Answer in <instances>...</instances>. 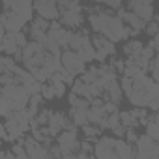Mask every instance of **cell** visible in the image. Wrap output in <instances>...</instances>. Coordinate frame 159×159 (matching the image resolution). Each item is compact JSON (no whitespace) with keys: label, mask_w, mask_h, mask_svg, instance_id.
<instances>
[{"label":"cell","mask_w":159,"mask_h":159,"mask_svg":"<svg viewBox=\"0 0 159 159\" xmlns=\"http://www.w3.org/2000/svg\"><path fill=\"white\" fill-rule=\"evenodd\" d=\"M88 25H90L92 32L103 34L109 39H112L114 43L127 39V25L122 17L116 15V10H112V8H109L107 11H101V13H88Z\"/></svg>","instance_id":"1"},{"label":"cell","mask_w":159,"mask_h":159,"mask_svg":"<svg viewBox=\"0 0 159 159\" xmlns=\"http://www.w3.org/2000/svg\"><path fill=\"white\" fill-rule=\"evenodd\" d=\"M67 49H73L79 56H81L86 64H92L96 60V47L92 43V38L88 36L86 30H79V32H73L71 34V39H69V47Z\"/></svg>","instance_id":"2"},{"label":"cell","mask_w":159,"mask_h":159,"mask_svg":"<svg viewBox=\"0 0 159 159\" xmlns=\"http://www.w3.org/2000/svg\"><path fill=\"white\" fill-rule=\"evenodd\" d=\"M30 96L32 94L28 92L26 84L19 83V84H6V86H2V96L0 98H4V99L10 101L11 111H23V109L28 107Z\"/></svg>","instance_id":"3"},{"label":"cell","mask_w":159,"mask_h":159,"mask_svg":"<svg viewBox=\"0 0 159 159\" xmlns=\"http://www.w3.org/2000/svg\"><path fill=\"white\" fill-rule=\"evenodd\" d=\"M45 56H47V47L45 43H39V41H34L30 39L28 45L23 49V60L21 64L28 69H34V67H41L43 62H45Z\"/></svg>","instance_id":"4"},{"label":"cell","mask_w":159,"mask_h":159,"mask_svg":"<svg viewBox=\"0 0 159 159\" xmlns=\"http://www.w3.org/2000/svg\"><path fill=\"white\" fill-rule=\"evenodd\" d=\"M92 43H94V47H96V60L107 62L109 58H114V56H116V43H114L112 39H109L107 36L94 32Z\"/></svg>","instance_id":"5"},{"label":"cell","mask_w":159,"mask_h":159,"mask_svg":"<svg viewBox=\"0 0 159 159\" xmlns=\"http://www.w3.org/2000/svg\"><path fill=\"white\" fill-rule=\"evenodd\" d=\"M56 144L62 148L64 157H77V152L81 150V140L77 139L75 131H62L60 135H56Z\"/></svg>","instance_id":"6"},{"label":"cell","mask_w":159,"mask_h":159,"mask_svg":"<svg viewBox=\"0 0 159 159\" xmlns=\"http://www.w3.org/2000/svg\"><path fill=\"white\" fill-rule=\"evenodd\" d=\"M94 155L99 159H116V137L112 135H101L94 144Z\"/></svg>","instance_id":"7"},{"label":"cell","mask_w":159,"mask_h":159,"mask_svg":"<svg viewBox=\"0 0 159 159\" xmlns=\"http://www.w3.org/2000/svg\"><path fill=\"white\" fill-rule=\"evenodd\" d=\"M62 66L64 69H67L73 77H81L86 71V62L79 56L73 49H66L62 52Z\"/></svg>","instance_id":"8"},{"label":"cell","mask_w":159,"mask_h":159,"mask_svg":"<svg viewBox=\"0 0 159 159\" xmlns=\"http://www.w3.org/2000/svg\"><path fill=\"white\" fill-rule=\"evenodd\" d=\"M4 2V10H11L17 15H21L26 23H30L34 19V0H2Z\"/></svg>","instance_id":"9"},{"label":"cell","mask_w":159,"mask_h":159,"mask_svg":"<svg viewBox=\"0 0 159 159\" xmlns=\"http://www.w3.org/2000/svg\"><path fill=\"white\" fill-rule=\"evenodd\" d=\"M135 148H137V157H139V159L157 157V152H159V146H157L155 139H152L148 133L139 135V139H137V142H135Z\"/></svg>","instance_id":"10"},{"label":"cell","mask_w":159,"mask_h":159,"mask_svg":"<svg viewBox=\"0 0 159 159\" xmlns=\"http://www.w3.org/2000/svg\"><path fill=\"white\" fill-rule=\"evenodd\" d=\"M34 10H36V15H41L49 21L60 19L58 0H34Z\"/></svg>","instance_id":"11"},{"label":"cell","mask_w":159,"mask_h":159,"mask_svg":"<svg viewBox=\"0 0 159 159\" xmlns=\"http://www.w3.org/2000/svg\"><path fill=\"white\" fill-rule=\"evenodd\" d=\"M83 10H62L60 11V23L69 28V30H77V28H81L84 25V15H83Z\"/></svg>","instance_id":"12"},{"label":"cell","mask_w":159,"mask_h":159,"mask_svg":"<svg viewBox=\"0 0 159 159\" xmlns=\"http://www.w3.org/2000/svg\"><path fill=\"white\" fill-rule=\"evenodd\" d=\"M2 28H6L8 32H21L26 28V21L17 15L11 10H4L2 11Z\"/></svg>","instance_id":"13"},{"label":"cell","mask_w":159,"mask_h":159,"mask_svg":"<svg viewBox=\"0 0 159 159\" xmlns=\"http://www.w3.org/2000/svg\"><path fill=\"white\" fill-rule=\"evenodd\" d=\"M127 10H131L133 13H137V15H139L140 19H144L146 23L155 17L153 4H146V2H142V0H127Z\"/></svg>","instance_id":"14"},{"label":"cell","mask_w":159,"mask_h":159,"mask_svg":"<svg viewBox=\"0 0 159 159\" xmlns=\"http://www.w3.org/2000/svg\"><path fill=\"white\" fill-rule=\"evenodd\" d=\"M67 122H69V114H67V112L52 111V116H51V120H49L47 127H49L51 135L56 139V135H60V133L66 129V124H67Z\"/></svg>","instance_id":"15"},{"label":"cell","mask_w":159,"mask_h":159,"mask_svg":"<svg viewBox=\"0 0 159 159\" xmlns=\"http://www.w3.org/2000/svg\"><path fill=\"white\" fill-rule=\"evenodd\" d=\"M49 39H52V41H56L62 49H67L69 47V39H71V30L69 28H66V26H60V28H51L49 32Z\"/></svg>","instance_id":"16"},{"label":"cell","mask_w":159,"mask_h":159,"mask_svg":"<svg viewBox=\"0 0 159 159\" xmlns=\"http://www.w3.org/2000/svg\"><path fill=\"white\" fill-rule=\"evenodd\" d=\"M142 49H144V43H142L140 39L129 38V39L124 43L122 52L125 54V58H127V60H137V58H139V54L142 52Z\"/></svg>","instance_id":"17"},{"label":"cell","mask_w":159,"mask_h":159,"mask_svg":"<svg viewBox=\"0 0 159 159\" xmlns=\"http://www.w3.org/2000/svg\"><path fill=\"white\" fill-rule=\"evenodd\" d=\"M116 153L120 159H131V157H137V148H133L131 142H127L125 139L116 137Z\"/></svg>","instance_id":"18"},{"label":"cell","mask_w":159,"mask_h":159,"mask_svg":"<svg viewBox=\"0 0 159 159\" xmlns=\"http://www.w3.org/2000/svg\"><path fill=\"white\" fill-rule=\"evenodd\" d=\"M107 99H111V101H114L118 107H120V103H122V98L125 96L124 94V90H122V84H120V79H116V81H112L111 84H109V88H107V92L103 94Z\"/></svg>","instance_id":"19"},{"label":"cell","mask_w":159,"mask_h":159,"mask_svg":"<svg viewBox=\"0 0 159 159\" xmlns=\"http://www.w3.org/2000/svg\"><path fill=\"white\" fill-rule=\"evenodd\" d=\"M155 49L153 47H150V45H144V49H142V52L139 54V58L135 60L144 71H150V66H152V60H153V56H155Z\"/></svg>","instance_id":"20"},{"label":"cell","mask_w":159,"mask_h":159,"mask_svg":"<svg viewBox=\"0 0 159 159\" xmlns=\"http://www.w3.org/2000/svg\"><path fill=\"white\" fill-rule=\"evenodd\" d=\"M67 114H69V118H71L79 127H83L84 124H88V109H83V107H71Z\"/></svg>","instance_id":"21"},{"label":"cell","mask_w":159,"mask_h":159,"mask_svg":"<svg viewBox=\"0 0 159 159\" xmlns=\"http://www.w3.org/2000/svg\"><path fill=\"white\" fill-rule=\"evenodd\" d=\"M107 116H109V112L105 111V107H88V122L99 125V122Z\"/></svg>","instance_id":"22"},{"label":"cell","mask_w":159,"mask_h":159,"mask_svg":"<svg viewBox=\"0 0 159 159\" xmlns=\"http://www.w3.org/2000/svg\"><path fill=\"white\" fill-rule=\"evenodd\" d=\"M83 133H84L86 139H90L92 142H96V140L101 137L103 129H101L98 124H92V122H90V124H84V125H83Z\"/></svg>","instance_id":"23"},{"label":"cell","mask_w":159,"mask_h":159,"mask_svg":"<svg viewBox=\"0 0 159 159\" xmlns=\"http://www.w3.org/2000/svg\"><path fill=\"white\" fill-rule=\"evenodd\" d=\"M67 101H69L71 107H83V109H88V107H90V99H88V98L79 96V94H73V92L69 94Z\"/></svg>","instance_id":"24"},{"label":"cell","mask_w":159,"mask_h":159,"mask_svg":"<svg viewBox=\"0 0 159 159\" xmlns=\"http://www.w3.org/2000/svg\"><path fill=\"white\" fill-rule=\"evenodd\" d=\"M120 122H122L124 125H127V127H139V125H140V122L133 116L131 111H122V112H120Z\"/></svg>","instance_id":"25"},{"label":"cell","mask_w":159,"mask_h":159,"mask_svg":"<svg viewBox=\"0 0 159 159\" xmlns=\"http://www.w3.org/2000/svg\"><path fill=\"white\" fill-rule=\"evenodd\" d=\"M99 66H90V67H86V71L81 75L83 77V81H86V83H96L98 79H99Z\"/></svg>","instance_id":"26"},{"label":"cell","mask_w":159,"mask_h":159,"mask_svg":"<svg viewBox=\"0 0 159 159\" xmlns=\"http://www.w3.org/2000/svg\"><path fill=\"white\" fill-rule=\"evenodd\" d=\"M11 150H13V153H15L17 159H28V157H30L28 152H26V148H25V139L17 140V144L13 142V144H11Z\"/></svg>","instance_id":"27"},{"label":"cell","mask_w":159,"mask_h":159,"mask_svg":"<svg viewBox=\"0 0 159 159\" xmlns=\"http://www.w3.org/2000/svg\"><path fill=\"white\" fill-rule=\"evenodd\" d=\"M150 73H152V79H153V81L159 83V52H155V56H153V60H152Z\"/></svg>","instance_id":"28"},{"label":"cell","mask_w":159,"mask_h":159,"mask_svg":"<svg viewBox=\"0 0 159 159\" xmlns=\"http://www.w3.org/2000/svg\"><path fill=\"white\" fill-rule=\"evenodd\" d=\"M144 127H146V133H148L152 139H157V137H159V124H157V122L150 120V122H148Z\"/></svg>","instance_id":"29"},{"label":"cell","mask_w":159,"mask_h":159,"mask_svg":"<svg viewBox=\"0 0 159 159\" xmlns=\"http://www.w3.org/2000/svg\"><path fill=\"white\" fill-rule=\"evenodd\" d=\"M0 84L2 86H6V84H19V79L13 73H2V77H0Z\"/></svg>","instance_id":"30"},{"label":"cell","mask_w":159,"mask_h":159,"mask_svg":"<svg viewBox=\"0 0 159 159\" xmlns=\"http://www.w3.org/2000/svg\"><path fill=\"white\" fill-rule=\"evenodd\" d=\"M144 32L148 34V36H155L157 32H159V23L155 21V19H152V21H148V25H146V28H144Z\"/></svg>","instance_id":"31"},{"label":"cell","mask_w":159,"mask_h":159,"mask_svg":"<svg viewBox=\"0 0 159 159\" xmlns=\"http://www.w3.org/2000/svg\"><path fill=\"white\" fill-rule=\"evenodd\" d=\"M120 111L118 112H111L109 114V129H114L116 125H120Z\"/></svg>","instance_id":"32"},{"label":"cell","mask_w":159,"mask_h":159,"mask_svg":"<svg viewBox=\"0 0 159 159\" xmlns=\"http://www.w3.org/2000/svg\"><path fill=\"white\" fill-rule=\"evenodd\" d=\"M137 139H139L137 129H135V127H127V131H125V140H127V142H131V144H135V142H137Z\"/></svg>","instance_id":"33"},{"label":"cell","mask_w":159,"mask_h":159,"mask_svg":"<svg viewBox=\"0 0 159 159\" xmlns=\"http://www.w3.org/2000/svg\"><path fill=\"white\" fill-rule=\"evenodd\" d=\"M112 131V135L114 137H118V139H125V131H127V125H124V124H120V125H116L114 129H111Z\"/></svg>","instance_id":"34"},{"label":"cell","mask_w":159,"mask_h":159,"mask_svg":"<svg viewBox=\"0 0 159 159\" xmlns=\"http://www.w3.org/2000/svg\"><path fill=\"white\" fill-rule=\"evenodd\" d=\"M148 45H150V47H153V49L159 52V32H157V34H155V36L150 39V43H148Z\"/></svg>","instance_id":"35"},{"label":"cell","mask_w":159,"mask_h":159,"mask_svg":"<svg viewBox=\"0 0 159 159\" xmlns=\"http://www.w3.org/2000/svg\"><path fill=\"white\" fill-rule=\"evenodd\" d=\"M122 2H124V0H107V6L112 8V10H118L122 6Z\"/></svg>","instance_id":"36"},{"label":"cell","mask_w":159,"mask_h":159,"mask_svg":"<svg viewBox=\"0 0 159 159\" xmlns=\"http://www.w3.org/2000/svg\"><path fill=\"white\" fill-rule=\"evenodd\" d=\"M90 4H105L107 6V0H88Z\"/></svg>","instance_id":"37"},{"label":"cell","mask_w":159,"mask_h":159,"mask_svg":"<svg viewBox=\"0 0 159 159\" xmlns=\"http://www.w3.org/2000/svg\"><path fill=\"white\" fill-rule=\"evenodd\" d=\"M153 19H155L157 23H159V13H155V17H153Z\"/></svg>","instance_id":"38"},{"label":"cell","mask_w":159,"mask_h":159,"mask_svg":"<svg viewBox=\"0 0 159 159\" xmlns=\"http://www.w3.org/2000/svg\"><path fill=\"white\" fill-rule=\"evenodd\" d=\"M155 142H157V146H159V137H157V139H155Z\"/></svg>","instance_id":"39"}]
</instances>
